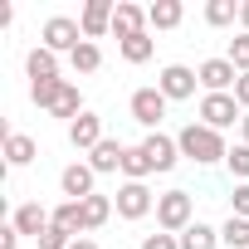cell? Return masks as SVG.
<instances>
[{"instance_id": "obj_1", "label": "cell", "mask_w": 249, "mask_h": 249, "mask_svg": "<svg viewBox=\"0 0 249 249\" xmlns=\"http://www.w3.org/2000/svg\"><path fill=\"white\" fill-rule=\"evenodd\" d=\"M176 147H181V157H191L196 166H210V161H225V157H230L225 137H220L215 127H205V122H186V127L176 132Z\"/></svg>"}, {"instance_id": "obj_2", "label": "cell", "mask_w": 249, "mask_h": 249, "mask_svg": "<svg viewBox=\"0 0 249 249\" xmlns=\"http://www.w3.org/2000/svg\"><path fill=\"white\" fill-rule=\"evenodd\" d=\"M157 225H161L166 234H186V230L196 225V205H191V196H186V191H166V196H157Z\"/></svg>"}, {"instance_id": "obj_3", "label": "cell", "mask_w": 249, "mask_h": 249, "mask_svg": "<svg viewBox=\"0 0 249 249\" xmlns=\"http://www.w3.org/2000/svg\"><path fill=\"white\" fill-rule=\"evenodd\" d=\"M200 122L215 127V132H225V127H234V122H244V112H239L234 93H205L200 98Z\"/></svg>"}, {"instance_id": "obj_4", "label": "cell", "mask_w": 249, "mask_h": 249, "mask_svg": "<svg viewBox=\"0 0 249 249\" xmlns=\"http://www.w3.org/2000/svg\"><path fill=\"white\" fill-rule=\"evenodd\" d=\"M112 205H117V215H122V220H142V215H152V210H157V196L147 191V181H127V186H117Z\"/></svg>"}, {"instance_id": "obj_5", "label": "cell", "mask_w": 249, "mask_h": 249, "mask_svg": "<svg viewBox=\"0 0 249 249\" xmlns=\"http://www.w3.org/2000/svg\"><path fill=\"white\" fill-rule=\"evenodd\" d=\"M78 44H83V25H78V20H69V15H54V20L44 25V49H49V54H64V49L73 54Z\"/></svg>"}, {"instance_id": "obj_6", "label": "cell", "mask_w": 249, "mask_h": 249, "mask_svg": "<svg viewBox=\"0 0 249 249\" xmlns=\"http://www.w3.org/2000/svg\"><path fill=\"white\" fill-rule=\"evenodd\" d=\"M196 69H186V64H166L161 69V78H157V88L166 93V103H181V98H196Z\"/></svg>"}, {"instance_id": "obj_7", "label": "cell", "mask_w": 249, "mask_h": 249, "mask_svg": "<svg viewBox=\"0 0 249 249\" xmlns=\"http://www.w3.org/2000/svg\"><path fill=\"white\" fill-rule=\"evenodd\" d=\"M196 78H200L205 93H230V88L239 83V69H234L230 59H205V64L196 69Z\"/></svg>"}, {"instance_id": "obj_8", "label": "cell", "mask_w": 249, "mask_h": 249, "mask_svg": "<svg viewBox=\"0 0 249 249\" xmlns=\"http://www.w3.org/2000/svg\"><path fill=\"white\" fill-rule=\"evenodd\" d=\"M132 117L142 122V127L157 132V122L166 117V93H161V88H137V93H132Z\"/></svg>"}, {"instance_id": "obj_9", "label": "cell", "mask_w": 249, "mask_h": 249, "mask_svg": "<svg viewBox=\"0 0 249 249\" xmlns=\"http://www.w3.org/2000/svg\"><path fill=\"white\" fill-rule=\"evenodd\" d=\"M142 157L152 161V171H171L176 157H181V147H176V137H166V132H147V137H142Z\"/></svg>"}, {"instance_id": "obj_10", "label": "cell", "mask_w": 249, "mask_h": 249, "mask_svg": "<svg viewBox=\"0 0 249 249\" xmlns=\"http://www.w3.org/2000/svg\"><path fill=\"white\" fill-rule=\"evenodd\" d=\"M93 181H98V171H93L88 161H73V166H64V171H59V186H64V196H69V200H88V196H98V191H93Z\"/></svg>"}, {"instance_id": "obj_11", "label": "cell", "mask_w": 249, "mask_h": 249, "mask_svg": "<svg viewBox=\"0 0 249 249\" xmlns=\"http://www.w3.org/2000/svg\"><path fill=\"white\" fill-rule=\"evenodd\" d=\"M112 0H88V5H83V15H78V25H83V39L93 44V39H103L107 30H112Z\"/></svg>"}, {"instance_id": "obj_12", "label": "cell", "mask_w": 249, "mask_h": 249, "mask_svg": "<svg viewBox=\"0 0 249 249\" xmlns=\"http://www.w3.org/2000/svg\"><path fill=\"white\" fill-rule=\"evenodd\" d=\"M147 30H152V25H147V10L117 0V10H112V35H117V44H122V39H137V35H147Z\"/></svg>"}, {"instance_id": "obj_13", "label": "cell", "mask_w": 249, "mask_h": 249, "mask_svg": "<svg viewBox=\"0 0 249 249\" xmlns=\"http://www.w3.org/2000/svg\"><path fill=\"white\" fill-rule=\"evenodd\" d=\"M10 225H15L20 234H30V239H39V234H44V230L54 225V210H44L39 200H25V205L15 210V220H10Z\"/></svg>"}, {"instance_id": "obj_14", "label": "cell", "mask_w": 249, "mask_h": 249, "mask_svg": "<svg viewBox=\"0 0 249 249\" xmlns=\"http://www.w3.org/2000/svg\"><path fill=\"white\" fill-rule=\"evenodd\" d=\"M69 142H73L78 152H93V147L103 142V117H93V112H83L78 122H69Z\"/></svg>"}, {"instance_id": "obj_15", "label": "cell", "mask_w": 249, "mask_h": 249, "mask_svg": "<svg viewBox=\"0 0 249 249\" xmlns=\"http://www.w3.org/2000/svg\"><path fill=\"white\" fill-rule=\"evenodd\" d=\"M122 157H127V147L122 142H112V137H103L93 152H88V166L103 176V171H122Z\"/></svg>"}, {"instance_id": "obj_16", "label": "cell", "mask_w": 249, "mask_h": 249, "mask_svg": "<svg viewBox=\"0 0 249 249\" xmlns=\"http://www.w3.org/2000/svg\"><path fill=\"white\" fill-rule=\"evenodd\" d=\"M25 69H30V83H49V78H59V54H49V49L39 44V49H30Z\"/></svg>"}, {"instance_id": "obj_17", "label": "cell", "mask_w": 249, "mask_h": 249, "mask_svg": "<svg viewBox=\"0 0 249 249\" xmlns=\"http://www.w3.org/2000/svg\"><path fill=\"white\" fill-rule=\"evenodd\" d=\"M186 20V5H181V0H157V5L147 10V25L152 30H176Z\"/></svg>"}, {"instance_id": "obj_18", "label": "cell", "mask_w": 249, "mask_h": 249, "mask_svg": "<svg viewBox=\"0 0 249 249\" xmlns=\"http://www.w3.org/2000/svg\"><path fill=\"white\" fill-rule=\"evenodd\" d=\"M54 225H59V230H69L73 239H83V230H88V215H83V200H64V205L54 210Z\"/></svg>"}, {"instance_id": "obj_19", "label": "cell", "mask_w": 249, "mask_h": 249, "mask_svg": "<svg viewBox=\"0 0 249 249\" xmlns=\"http://www.w3.org/2000/svg\"><path fill=\"white\" fill-rule=\"evenodd\" d=\"M5 161H10V166H30V161H35V137L5 132Z\"/></svg>"}, {"instance_id": "obj_20", "label": "cell", "mask_w": 249, "mask_h": 249, "mask_svg": "<svg viewBox=\"0 0 249 249\" xmlns=\"http://www.w3.org/2000/svg\"><path fill=\"white\" fill-rule=\"evenodd\" d=\"M234 20H239V0H210V5H205V25L225 30V25H234Z\"/></svg>"}, {"instance_id": "obj_21", "label": "cell", "mask_w": 249, "mask_h": 249, "mask_svg": "<svg viewBox=\"0 0 249 249\" xmlns=\"http://www.w3.org/2000/svg\"><path fill=\"white\" fill-rule=\"evenodd\" d=\"M98 64H103V49H98V44H88V39L69 54V69H73V73H93Z\"/></svg>"}, {"instance_id": "obj_22", "label": "cell", "mask_w": 249, "mask_h": 249, "mask_svg": "<svg viewBox=\"0 0 249 249\" xmlns=\"http://www.w3.org/2000/svg\"><path fill=\"white\" fill-rule=\"evenodd\" d=\"M112 210H117V205H112V196H88V200H83V215H88V230H103Z\"/></svg>"}, {"instance_id": "obj_23", "label": "cell", "mask_w": 249, "mask_h": 249, "mask_svg": "<svg viewBox=\"0 0 249 249\" xmlns=\"http://www.w3.org/2000/svg\"><path fill=\"white\" fill-rule=\"evenodd\" d=\"M215 244H220V230H210V225H200V220L181 234V249H215Z\"/></svg>"}, {"instance_id": "obj_24", "label": "cell", "mask_w": 249, "mask_h": 249, "mask_svg": "<svg viewBox=\"0 0 249 249\" xmlns=\"http://www.w3.org/2000/svg\"><path fill=\"white\" fill-rule=\"evenodd\" d=\"M220 244H230V249H249V220L230 215V220H225V230H220Z\"/></svg>"}, {"instance_id": "obj_25", "label": "cell", "mask_w": 249, "mask_h": 249, "mask_svg": "<svg viewBox=\"0 0 249 249\" xmlns=\"http://www.w3.org/2000/svg\"><path fill=\"white\" fill-rule=\"evenodd\" d=\"M117 49H122V59H127V64H147L157 44H152V35H137V39H122Z\"/></svg>"}, {"instance_id": "obj_26", "label": "cell", "mask_w": 249, "mask_h": 249, "mask_svg": "<svg viewBox=\"0 0 249 249\" xmlns=\"http://www.w3.org/2000/svg\"><path fill=\"white\" fill-rule=\"evenodd\" d=\"M122 176H127V181H147L152 176V161L142 157V147H127V157H122Z\"/></svg>"}, {"instance_id": "obj_27", "label": "cell", "mask_w": 249, "mask_h": 249, "mask_svg": "<svg viewBox=\"0 0 249 249\" xmlns=\"http://www.w3.org/2000/svg\"><path fill=\"white\" fill-rule=\"evenodd\" d=\"M59 88H64V78H49V83H30V98H35L39 107H54V103H59Z\"/></svg>"}, {"instance_id": "obj_28", "label": "cell", "mask_w": 249, "mask_h": 249, "mask_svg": "<svg viewBox=\"0 0 249 249\" xmlns=\"http://www.w3.org/2000/svg\"><path fill=\"white\" fill-rule=\"evenodd\" d=\"M225 59H230V64H234L239 73H249V35H234V39H230V54H225Z\"/></svg>"}, {"instance_id": "obj_29", "label": "cell", "mask_w": 249, "mask_h": 249, "mask_svg": "<svg viewBox=\"0 0 249 249\" xmlns=\"http://www.w3.org/2000/svg\"><path fill=\"white\" fill-rule=\"evenodd\" d=\"M35 244H39V249H69V244H73V234H69V230H59V225H49Z\"/></svg>"}, {"instance_id": "obj_30", "label": "cell", "mask_w": 249, "mask_h": 249, "mask_svg": "<svg viewBox=\"0 0 249 249\" xmlns=\"http://www.w3.org/2000/svg\"><path fill=\"white\" fill-rule=\"evenodd\" d=\"M225 166L239 176V181H249V147L239 142V147H230V157H225Z\"/></svg>"}, {"instance_id": "obj_31", "label": "cell", "mask_w": 249, "mask_h": 249, "mask_svg": "<svg viewBox=\"0 0 249 249\" xmlns=\"http://www.w3.org/2000/svg\"><path fill=\"white\" fill-rule=\"evenodd\" d=\"M142 249H181V234H142Z\"/></svg>"}, {"instance_id": "obj_32", "label": "cell", "mask_w": 249, "mask_h": 249, "mask_svg": "<svg viewBox=\"0 0 249 249\" xmlns=\"http://www.w3.org/2000/svg\"><path fill=\"white\" fill-rule=\"evenodd\" d=\"M230 215L249 220V181H239V186H234V210H230Z\"/></svg>"}, {"instance_id": "obj_33", "label": "cell", "mask_w": 249, "mask_h": 249, "mask_svg": "<svg viewBox=\"0 0 249 249\" xmlns=\"http://www.w3.org/2000/svg\"><path fill=\"white\" fill-rule=\"evenodd\" d=\"M234 103L249 112V73H239V83H234Z\"/></svg>"}, {"instance_id": "obj_34", "label": "cell", "mask_w": 249, "mask_h": 249, "mask_svg": "<svg viewBox=\"0 0 249 249\" xmlns=\"http://www.w3.org/2000/svg\"><path fill=\"white\" fill-rule=\"evenodd\" d=\"M15 244H20V230L5 225V230H0V249H15Z\"/></svg>"}, {"instance_id": "obj_35", "label": "cell", "mask_w": 249, "mask_h": 249, "mask_svg": "<svg viewBox=\"0 0 249 249\" xmlns=\"http://www.w3.org/2000/svg\"><path fill=\"white\" fill-rule=\"evenodd\" d=\"M239 25H244V35H249V0L239 5Z\"/></svg>"}, {"instance_id": "obj_36", "label": "cell", "mask_w": 249, "mask_h": 249, "mask_svg": "<svg viewBox=\"0 0 249 249\" xmlns=\"http://www.w3.org/2000/svg\"><path fill=\"white\" fill-rule=\"evenodd\" d=\"M69 249H98V244H93V239H88V234H83V239H73V244H69Z\"/></svg>"}, {"instance_id": "obj_37", "label": "cell", "mask_w": 249, "mask_h": 249, "mask_svg": "<svg viewBox=\"0 0 249 249\" xmlns=\"http://www.w3.org/2000/svg\"><path fill=\"white\" fill-rule=\"evenodd\" d=\"M239 132H244V147H249V112H244V122H239Z\"/></svg>"}]
</instances>
